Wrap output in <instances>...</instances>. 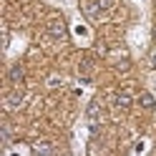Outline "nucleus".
<instances>
[{
    "mask_svg": "<svg viewBox=\"0 0 156 156\" xmlns=\"http://www.w3.org/2000/svg\"><path fill=\"white\" fill-rule=\"evenodd\" d=\"M35 154H53V146L48 144V141H41L35 146Z\"/></svg>",
    "mask_w": 156,
    "mask_h": 156,
    "instance_id": "8",
    "label": "nucleus"
},
{
    "mask_svg": "<svg viewBox=\"0 0 156 156\" xmlns=\"http://www.w3.org/2000/svg\"><path fill=\"white\" fill-rule=\"evenodd\" d=\"M0 141H3L5 146H8V144H10V131H8V126H5V123H3V126H0Z\"/></svg>",
    "mask_w": 156,
    "mask_h": 156,
    "instance_id": "9",
    "label": "nucleus"
},
{
    "mask_svg": "<svg viewBox=\"0 0 156 156\" xmlns=\"http://www.w3.org/2000/svg\"><path fill=\"white\" fill-rule=\"evenodd\" d=\"M116 68H119V71H129V68H131V61H129V55H126V58H121V61L116 63Z\"/></svg>",
    "mask_w": 156,
    "mask_h": 156,
    "instance_id": "10",
    "label": "nucleus"
},
{
    "mask_svg": "<svg viewBox=\"0 0 156 156\" xmlns=\"http://www.w3.org/2000/svg\"><path fill=\"white\" fill-rule=\"evenodd\" d=\"M8 81H10L13 86H20L23 81H25V68L18 63V66H13L10 71H8Z\"/></svg>",
    "mask_w": 156,
    "mask_h": 156,
    "instance_id": "4",
    "label": "nucleus"
},
{
    "mask_svg": "<svg viewBox=\"0 0 156 156\" xmlns=\"http://www.w3.org/2000/svg\"><path fill=\"white\" fill-rule=\"evenodd\" d=\"M149 66L156 71V51H154V53H151V58H149Z\"/></svg>",
    "mask_w": 156,
    "mask_h": 156,
    "instance_id": "12",
    "label": "nucleus"
},
{
    "mask_svg": "<svg viewBox=\"0 0 156 156\" xmlns=\"http://www.w3.org/2000/svg\"><path fill=\"white\" fill-rule=\"evenodd\" d=\"M23 101H25V93L20 88H15V91H10L5 96V106L8 108H18V106H23Z\"/></svg>",
    "mask_w": 156,
    "mask_h": 156,
    "instance_id": "2",
    "label": "nucleus"
},
{
    "mask_svg": "<svg viewBox=\"0 0 156 156\" xmlns=\"http://www.w3.org/2000/svg\"><path fill=\"white\" fill-rule=\"evenodd\" d=\"M48 38L51 41H66L68 38V28L63 20H51L48 23Z\"/></svg>",
    "mask_w": 156,
    "mask_h": 156,
    "instance_id": "1",
    "label": "nucleus"
},
{
    "mask_svg": "<svg viewBox=\"0 0 156 156\" xmlns=\"http://www.w3.org/2000/svg\"><path fill=\"white\" fill-rule=\"evenodd\" d=\"M81 8H83V13L88 15V18H98V15H101V10H103L98 0H83Z\"/></svg>",
    "mask_w": 156,
    "mask_h": 156,
    "instance_id": "3",
    "label": "nucleus"
},
{
    "mask_svg": "<svg viewBox=\"0 0 156 156\" xmlns=\"http://www.w3.org/2000/svg\"><path fill=\"white\" fill-rule=\"evenodd\" d=\"M154 43H156V25H154Z\"/></svg>",
    "mask_w": 156,
    "mask_h": 156,
    "instance_id": "13",
    "label": "nucleus"
},
{
    "mask_svg": "<svg viewBox=\"0 0 156 156\" xmlns=\"http://www.w3.org/2000/svg\"><path fill=\"white\" fill-rule=\"evenodd\" d=\"M91 71H93V61H91V58H83V61L78 63V73H81L83 78H88Z\"/></svg>",
    "mask_w": 156,
    "mask_h": 156,
    "instance_id": "7",
    "label": "nucleus"
},
{
    "mask_svg": "<svg viewBox=\"0 0 156 156\" xmlns=\"http://www.w3.org/2000/svg\"><path fill=\"white\" fill-rule=\"evenodd\" d=\"M98 3H101L103 10H111V8H113V0H98Z\"/></svg>",
    "mask_w": 156,
    "mask_h": 156,
    "instance_id": "11",
    "label": "nucleus"
},
{
    "mask_svg": "<svg viewBox=\"0 0 156 156\" xmlns=\"http://www.w3.org/2000/svg\"><path fill=\"white\" fill-rule=\"evenodd\" d=\"M139 106L146 108V111H154V108H156V101H154L151 93H141V96H139Z\"/></svg>",
    "mask_w": 156,
    "mask_h": 156,
    "instance_id": "6",
    "label": "nucleus"
},
{
    "mask_svg": "<svg viewBox=\"0 0 156 156\" xmlns=\"http://www.w3.org/2000/svg\"><path fill=\"white\" fill-rule=\"evenodd\" d=\"M131 103H133V96L129 91H119L113 96V106H116V108H129Z\"/></svg>",
    "mask_w": 156,
    "mask_h": 156,
    "instance_id": "5",
    "label": "nucleus"
}]
</instances>
